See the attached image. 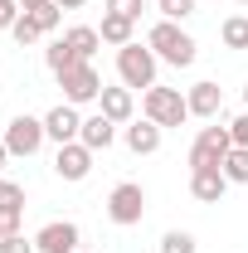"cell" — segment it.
<instances>
[{
	"instance_id": "cell-25",
	"label": "cell",
	"mask_w": 248,
	"mask_h": 253,
	"mask_svg": "<svg viewBox=\"0 0 248 253\" xmlns=\"http://www.w3.org/2000/svg\"><path fill=\"white\" fill-rule=\"evenodd\" d=\"M30 15L39 20V30H44V34H54V30H59V20H63V10L54 5V0H49V5H39V10H30Z\"/></svg>"
},
{
	"instance_id": "cell-11",
	"label": "cell",
	"mask_w": 248,
	"mask_h": 253,
	"mask_svg": "<svg viewBox=\"0 0 248 253\" xmlns=\"http://www.w3.org/2000/svg\"><path fill=\"white\" fill-rule=\"evenodd\" d=\"M97 112L102 117H112L117 126H126V122H136V97H131V88H102V97H97Z\"/></svg>"
},
{
	"instance_id": "cell-17",
	"label": "cell",
	"mask_w": 248,
	"mask_h": 253,
	"mask_svg": "<svg viewBox=\"0 0 248 253\" xmlns=\"http://www.w3.org/2000/svg\"><path fill=\"white\" fill-rule=\"evenodd\" d=\"M63 44H68L83 63H93V54L102 49V34H97L93 25H73V30H63Z\"/></svg>"
},
{
	"instance_id": "cell-23",
	"label": "cell",
	"mask_w": 248,
	"mask_h": 253,
	"mask_svg": "<svg viewBox=\"0 0 248 253\" xmlns=\"http://www.w3.org/2000/svg\"><path fill=\"white\" fill-rule=\"evenodd\" d=\"M156 10H161V20H190L195 10H200V0H156Z\"/></svg>"
},
{
	"instance_id": "cell-2",
	"label": "cell",
	"mask_w": 248,
	"mask_h": 253,
	"mask_svg": "<svg viewBox=\"0 0 248 253\" xmlns=\"http://www.w3.org/2000/svg\"><path fill=\"white\" fill-rule=\"evenodd\" d=\"M156 54H151V44H126V49H117V78H122V88H156Z\"/></svg>"
},
{
	"instance_id": "cell-14",
	"label": "cell",
	"mask_w": 248,
	"mask_h": 253,
	"mask_svg": "<svg viewBox=\"0 0 248 253\" xmlns=\"http://www.w3.org/2000/svg\"><path fill=\"white\" fill-rule=\"evenodd\" d=\"M126 146L136 151V156H156L161 151V136H165V126H156L151 117H141V122H126Z\"/></svg>"
},
{
	"instance_id": "cell-24",
	"label": "cell",
	"mask_w": 248,
	"mask_h": 253,
	"mask_svg": "<svg viewBox=\"0 0 248 253\" xmlns=\"http://www.w3.org/2000/svg\"><path fill=\"white\" fill-rule=\"evenodd\" d=\"M161 253H200V249H195V234L170 229V234H161Z\"/></svg>"
},
{
	"instance_id": "cell-33",
	"label": "cell",
	"mask_w": 248,
	"mask_h": 253,
	"mask_svg": "<svg viewBox=\"0 0 248 253\" xmlns=\"http://www.w3.org/2000/svg\"><path fill=\"white\" fill-rule=\"evenodd\" d=\"M5 234H15V229H10V219H5V214H0V239H5Z\"/></svg>"
},
{
	"instance_id": "cell-5",
	"label": "cell",
	"mask_w": 248,
	"mask_h": 253,
	"mask_svg": "<svg viewBox=\"0 0 248 253\" xmlns=\"http://www.w3.org/2000/svg\"><path fill=\"white\" fill-rule=\"evenodd\" d=\"M0 136H5L10 156H34V151H39V146L49 141V131H44V117H30V112L10 117V126H5Z\"/></svg>"
},
{
	"instance_id": "cell-34",
	"label": "cell",
	"mask_w": 248,
	"mask_h": 253,
	"mask_svg": "<svg viewBox=\"0 0 248 253\" xmlns=\"http://www.w3.org/2000/svg\"><path fill=\"white\" fill-rule=\"evenodd\" d=\"M244 107H248V83H244Z\"/></svg>"
},
{
	"instance_id": "cell-18",
	"label": "cell",
	"mask_w": 248,
	"mask_h": 253,
	"mask_svg": "<svg viewBox=\"0 0 248 253\" xmlns=\"http://www.w3.org/2000/svg\"><path fill=\"white\" fill-rule=\"evenodd\" d=\"M0 214L10 219V229H20V214H25V185L0 180Z\"/></svg>"
},
{
	"instance_id": "cell-26",
	"label": "cell",
	"mask_w": 248,
	"mask_h": 253,
	"mask_svg": "<svg viewBox=\"0 0 248 253\" xmlns=\"http://www.w3.org/2000/svg\"><path fill=\"white\" fill-rule=\"evenodd\" d=\"M0 253H39V249H34V239H25V234L15 229V234L0 239Z\"/></svg>"
},
{
	"instance_id": "cell-13",
	"label": "cell",
	"mask_w": 248,
	"mask_h": 253,
	"mask_svg": "<svg viewBox=\"0 0 248 253\" xmlns=\"http://www.w3.org/2000/svg\"><path fill=\"white\" fill-rule=\"evenodd\" d=\"M185 102H190V117H205V122H214L219 107H224V88L205 78V83H195V88L185 93Z\"/></svg>"
},
{
	"instance_id": "cell-7",
	"label": "cell",
	"mask_w": 248,
	"mask_h": 253,
	"mask_svg": "<svg viewBox=\"0 0 248 253\" xmlns=\"http://www.w3.org/2000/svg\"><path fill=\"white\" fill-rule=\"evenodd\" d=\"M59 88H63V102L83 107V102H97L107 83L97 78V68H93V63H73L68 73H59Z\"/></svg>"
},
{
	"instance_id": "cell-10",
	"label": "cell",
	"mask_w": 248,
	"mask_h": 253,
	"mask_svg": "<svg viewBox=\"0 0 248 253\" xmlns=\"http://www.w3.org/2000/svg\"><path fill=\"white\" fill-rule=\"evenodd\" d=\"M44 131H49V141H59V146L78 141V131H83V117H78V107H73V102H59V107H49V112H44Z\"/></svg>"
},
{
	"instance_id": "cell-30",
	"label": "cell",
	"mask_w": 248,
	"mask_h": 253,
	"mask_svg": "<svg viewBox=\"0 0 248 253\" xmlns=\"http://www.w3.org/2000/svg\"><path fill=\"white\" fill-rule=\"evenodd\" d=\"M54 5H59V10H83L88 0H54Z\"/></svg>"
},
{
	"instance_id": "cell-15",
	"label": "cell",
	"mask_w": 248,
	"mask_h": 253,
	"mask_svg": "<svg viewBox=\"0 0 248 253\" xmlns=\"http://www.w3.org/2000/svg\"><path fill=\"white\" fill-rule=\"evenodd\" d=\"M78 141H83L88 151H107V146L117 141V122H112V117H102V112H93V117H83Z\"/></svg>"
},
{
	"instance_id": "cell-35",
	"label": "cell",
	"mask_w": 248,
	"mask_h": 253,
	"mask_svg": "<svg viewBox=\"0 0 248 253\" xmlns=\"http://www.w3.org/2000/svg\"><path fill=\"white\" fill-rule=\"evenodd\" d=\"M239 5H248V0H239Z\"/></svg>"
},
{
	"instance_id": "cell-8",
	"label": "cell",
	"mask_w": 248,
	"mask_h": 253,
	"mask_svg": "<svg viewBox=\"0 0 248 253\" xmlns=\"http://www.w3.org/2000/svg\"><path fill=\"white\" fill-rule=\"evenodd\" d=\"M93 156H97V151H88L83 141H68V146H59V156H54V175L78 185V180L93 175Z\"/></svg>"
},
{
	"instance_id": "cell-36",
	"label": "cell",
	"mask_w": 248,
	"mask_h": 253,
	"mask_svg": "<svg viewBox=\"0 0 248 253\" xmlns=\"http://www.w3.org/2000/svg\"><path fill=\"white\" fill-rule=\"evenodd\" d=\"M78 253H83V249H78Z\"/></svg>"
},
{
	"instance_id": "cell-21",
	"label": "cell",
	"mask_w": 248,
	"mask_h": 253,
	"mask_svg": "<svg viewBox=\"0 0 248 253\" xmlns=\"http://www.w3.org/2000/svg\"><path fill=\"white\" fill-rule=\"evenodd\" d=\"M224 175H229V185H248V146H234L229 156H224V166H219Z\"/></svg>"
},
{
	"instance_id": "cell-29",
	"label": "cell",
	"mask_w": 248,
	"mask_h": 253,
	"mask_svg": "<svg viewBox=\"0 0 248 253\" xmlns=\"http://www.w3.org/2000/svg\"><path fill=\"white\" fill-rule=\"evenodd\" d=\"M229 136H234V146H248V112L229 122Z\"/></svg>"
},
{
	"instance_id": "cell-22",
	"label": "cell",
	"mask_w": 248,
	"mask_h": 253,
	"mask_svg": "<svg viewBox=\"0 0 248 253\" xmlns=\"http://www.w3.org/2000/svg\"><path fill=\"white\" fill-rule=\"evenodd\" d=\"M10 39H15L20 49H30V44H39V39H44V30H39V20H34L30 10H25V15L15 20V30H10Z\"/></svg>"
},
{
	"instance_id": "cell-19",
	"label": "cell",
	"mask_w": 248,
	"mask_h": 253,
	"mask_svg": "<svg viewBox=\"0 0 248 253\" xmlns=\"http://www.w3.org/2000/svg\"><path fill=\"white\" fill-rule=\"evenodd\" d=\"M219 39H224V49H248V15H229L219 25Z\"/></svg>"
},
{
	"instance_id": "cell-31",
	"label": "cell",
	"mask_w": 248,
	"mask_h": 253,
	"mask_svg": "<svg viewBox=\"0 0 248 253\" xmlns=\"http://www.w3.org/2000/svg\"><path fill=\"white\" fill-rule=\"evenodd\" d=\"M39 5H49V0H20V10H39Z\"/></svg>"
},
{
	"instance_id": "cell-32",
	"label": "cell",
	"mask_w": 248,
	"mask_h": 253,
	"mask_svg": "<svg viewBox=\"0 0 248 253\" xmlns=\"http://www.w3.org/2000/svg\"><path fill=\"white\" fill-rule=\"evenodd\" d=\"M5 161H10V146H5V136H0V170H5Z\"/></svg>"
},
{
	"instance_id": "cell-4",
	"label": "cell",
	"mask_w": 248,
	"mask_h": 253,
	"mask_svg": "<svg viewBox=\"0 0 248 253\" xmlns=\"http://www.w3.org/2000/svg\"><path fill=\"white\" fill-rule=\"evenodd\" d=\"M141 214H146V190L136 185V180L112 185V195H107V219L131 229V224H141Z\"/></svg>"
},
{
	"instance_id": "cell-28",
	"label": "cell",
	"mask_w": 248,
	"mask_h": 253,
	"mask_svg": "<svg viewBox=\"0 0 248 253\" xmlns=\"http://www.w3.org/2000/svg\"><path fill=\"white\" fill-rule=\"evenodd\" d=\"M25 10H20V0H0V30H15V20H20Z\"/></svg>"
},
{
	"instance_id": "cell-3",
	"label": "cell",
	"mask_w": 248,
	"mask_h": 253,
	"mask_svg": "<svg viewBox=\"0 0 248 253\" xmlns=\"http://www.w3.org/2000/svg\"><path fill=\"white\" fill-rule=\"evenodd\" d=\"M141 112H146L156 126H185V122H190L185 93H180V88H161V83L141 93Z\"/></svg>"
},
{
	"instance_id": "cell-9",
	"label": "cell",
	"mask_w": 248,
	"mask_h": 253,
	"mask_svg": "<svg viewBox=\"0 0 248 253\" xmlns=\"http://www.w3.org/2000/svg\"><path fill=\"white\" fill-rule=\"evenodd\" d=\"M78 224L73 219H49L39 234H34V249L39 253H78Z\"/></svg>"
},
{
	"instance_id": "cell-1",
	"label": "cell",
	"mask_w": 248,
	"mask_h": 253,
	"mask_svg": "<svg viewBox=\"0 0 248 253\" xmlns=\"http://www.w3.org/2000/svg\"><path fill=\"white\" fill-rule=\"evenodd\" d=\"M146 44H151V54L161 63H170V68H190L195 63V54H200V44L190 39L175 20H156L151 34H146Z\"/></svg>"
},
{
	"instance_id": "cell-6",
	"label": "cell",
	"mask_w": 248,
	"mask_h": 253,
	"mask_svg": "<svg viewBox=\"0 0 248 253\" xmlns=\"http://www.w3.org/2000/svg\"><path fill=\"white\" fill-rule=\"evenodd\" d=\"M234 151V136L229 126H200L195 146H190V170H205V166H224V156Z\"/></svg>"
},
{
	"instance_id": "cell-16",
	"label": "cell",
	"mask_w": 248,
	"mask_h": 253,
	"mask_svg": "<svg viewBox=\"0 0 248 253\" xmlns=\"http://www.w3.org/2000/svg\"><path fill=\"white\" fill-rule=\"evenodd\" d=\"M97 34H102V44H112V49H126L131 39H136V20H126V15H102V25H97Z\"/></svg>"
},
{
	"instance_id": "cell-20",
	"label": "cell",
	"mask_w": 248,
	"mask_h": 253,
	"mask_svg": "<svg viewBox=\"0 0 248 253\" xmlns=\"http://www.w3.org/2000/svg\"><path fill=\"white\" fill-rule=\"evenodd\" d=\"M44 63H49V73H54V78H59V73H68V68H73V63H83V59H78V54H73V49H68V44H63V39H54V44H49V49H44Z\"/></svg>"
},
{
	"instance_id": "cell-12",
	"label": "cell",
	"mask_w": 248,
	"mask_h": 253,
	"mask_svg": "<svg viewBox=\"0 0 248 253\" xmlns=\"http://www.w3.org/2000/svg\"><path fill=\"white\" fill-rule=\"evenodd\" d=\"M224 190H229V175H224L219 166L190 170V195H195L200 205H219V200H224Z\"/></svg>"
},
{
	"instance_id": "cell-27",
	"label": "cell",
	"mask_w": 248,
	"mask_h": 253,
	"mask_svg": "<svg viewBox=\"0 0 248 253\" xmlns=\"http://www.w3.org/2000/svg\"><path fill=\"white\" fill-rule=\"evenodd\" d=\"M107 10H112V15H126V20H141L146 0H107Z\"/></svg>"
}]
</instances>
